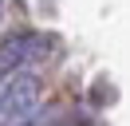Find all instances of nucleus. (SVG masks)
Masks as SVG:
<instances>
[{"label":"nucleus","mask_w":130,"mask_h":126,"mask_svg":"<svg viewBox=\"0 0 130 126\" xmlns=\"http://www.w3.org/2000/svg\"><path fill=\"white\" fill-rule=\"evenodd\" d=\"M43 102V83L36 71H8L4 75V91H0V122H28L40 114Z\"/></svg>","instance_id":"1"},{"label":"nucleus","mask_w":130,"mask_h":126,"mask_svg":"<svg viewBox=\"0 0 130 126\" xmlns=\"http://www.w3.org/2000/svg\"><path fill=\"white\" fill-rule=\"evenodd\" d=\"M47 51H51V39L43 36V32H12V36L0 43V75H8V71H28Z\"/></svg>","instance_id":"2"},{"label":"nucleus","mask_w":130,"mask_h":126,"mask_svg":"<svg viewBox=\"0 0 130 126\" xmlns=\"http://www.w3.org/2000/svg\"><path fill=\"white\" fill-rule=\"evenodd\" d=\"M0 91H4V75H0Z\"/></svg>","instance_id":"3"},{"label":"nucleus","mask_w":130,"mask_h":126,"mask_svg":"<svg viewBox=\"0 0 130 126\" xmlns=\"http://www.w3.org/2000/svg\"><path fill=\"white\" fill-rule=\"evenodd\" d=\"M0 8H4V4H0Z\"/></svg>","instance_id":"4"}]
</instances>
